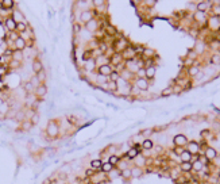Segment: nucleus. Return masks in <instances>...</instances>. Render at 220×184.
<instances>
[{
  "instance_id": "603ef678",
  "label": "nucleus",
  "mask_w": 220,
  "mask_h": 184,
  "mask_svg": "<svg viewBox=\"0 0 220 184\" xmlns=\"http://www.w3.org/2000/svg\"><path fill=\"white\" fill-rule=\"evenodd\" d=\"M3 104H4V100H3V99H1V98H0V107L3 106Z\"/></svg>"
},
{
  "instance_id": "8fccbe9b",
  "label": "nucleus",
  "mask_w": 220,
  "mask_h": 184,
  "mask_svg": "<svg viewBox=\"0 0 220 184\" xmlns=\"http://www.w3.org/2000/svg\"><path fill=\"white\" fill-rule=\"evenodd\" d=\"M73 31H74V33H80V31H81V26H80L79 23H76L74 26H73Z\"/></svg>"
},
{
  "instance_id": "c03bdc74",
  "label": "nucleus",
  "mask_w": 220,
  "mask_h": 184,
  "mask_svg": "<svg viewBox=\"0 0 220 184\" xmlns=\"http://www.w3.org/2000/svg\"><path fill=\"white\" fill-rule=\"evenodd\" d=\"M194 19L199 20V22H200V20H205L204 12H199V11H197V12H196V15H194Z\"/></svg>"
},
{
  "instance_id": "6ab92c4d",
  "label": "nucleus",
  "mask_w": 220,
  "mask_h": 184,
  "mask_svg": "<svg viewBox=\"0 0 220 184\" xmlns=\"http://www.w3.org/2000/svg\"><path fill=\"white\" fill-rule=\"evenodd\" d=\"M12 18L15 19L16 23H19V22H24V16L19 10H14V12H12Z\"/></svg>"
},
{
  "instance_id": "a19ab883",
  "label": "nucleus",
  "mask_w": 220,
  "mask_h": 184,
  "mask_svg": "<svg viewBox=\"0 0 220 184\" xmlns=\"http://www.w3.org/2000/svg\"><path fill=\"white\" fill-rule=\"evenodd\" d=\"M14 49H11V47H7V49H4V51H3V56L4 57H12L14 56Z\"/></svg>"
},
{
  "instance_id": "20e7f679",
  "label": "nucleus",
  "mask_w": 220,
  "mask_h": 184,
  "mask_svg": "<svg viewBox=\"0 0 220 184\" xmlns=\"http://www.w3.org/2000/svg\"><path fill=\"white\" fill-rule=\"evenodd\" d=\"M4 24H6V27H7V30H8V33H11V31H16V22H15V19L12 18V15H10V16H7L6 18V20H4Z\"/></svg>"
},
{
  "instance_id": "423d86ee",
  "label": "nucleus",
  "mask_w": 220,
  "mask_h": 184,
  "mask_svg": "<svg viewBox=\"0 0 220 184\" xmlns=\"http://www.w3.org/2000/svg\"><path fill=\"white\" fill-rule=\"evenodd\" d=\"M186 150H188L189 153H192L193 156H194V154H199V152H200V144L196 142V141L188 142V145H186Z\"/></svg>"
},
{
  "instance_id": "79ce46f5",
  "label": "nucleus",
  "mask_w": 220,
  "mask_h": 184,
  "mask_svg": "<svg viewBox=\"0 0 220 184\" xmlns=\"http://www.w3.org/2000/svg\"><path fill=\"white\" fill-rule=\"evenodd\" d=\"M37 77H38V80L41 81V84H43V81L46 80V72L45 71H42V72H39L38 74H35Z\"/></svg>"
},
{
  "instance_id": "412c9836",
  "label": "nucleus",
  "mask_w": 220,
  "mask_h": 184,
  "mask_svg": "<svg viewBox=\"0 0 220 184\" xmlns=\"http://www.w3.org/2000/svg\"><path fill=\"white\" fill-rule=\"evenodd\" d=\"M180 171L184 173L192 172V162H181L180 164Z\"/></svg>"
},
{
  "instance_id": "7c9ffc66",
  "label": "nucleus",
  "mask_w": 220,
  "mask_h": 184,
  "mask_svg": "<svg viewBox=\"0 0 220 184\" xmlns=\"http://www.w3.org/2000/svg\"><path fill=\"white\" fill-rule=\"evenodd\" d=\"M208 8H209L208 1H203V3H199V6H197V11L199 12H205Z\"/></svg>"
},
{
  "instance_id": "cd10ccee",
  "label": "nucleus",
  "mask_w": 220,
  "mask_h": 184,
  "mask_svg": "<svg viewBox=\"0 0 220 184\" xmlns=\"http://www.w3.org/2000/svg\"><path fill=\"white\" fill-rule=\"evenodd\" d=\"M93 58V50L92 49H87V50L83 53V60L87 62V61H89V60Z\"/></svg>"
},
{
  "instance_id": "49530a36",
  "label": "nucleus",
  "mask_w": 220,
  "mask_h": 184,
  "mask_svg": "<svg viewBox=\"0 0 220 184\" xmlns=\"http://www.w3.org/2000/svg\"><path fill=\"white\" fill-rule=\"evenodd\" d=\"M185 150V148H180V146H176V148H174V152H176V154H178V157L181 156V153L184 152Z\"/></svg>"
},
{
  "instance_id": "c85d7f7f",
  "label": "nucleus",
  "mask_w": 220,
  "mask_h": 184,
  "mask_svg": "<svg viewBox=\"0 0 220 184\" xmlns=\"http://www.w3.org/2000/svg\"><path fill=\"white\" fill-rule=\"evenodd\" d=\"M199 73H200V68L197 67V65H193V67H190L188 69V74L190 77H194V76H197Z\"/></svg>"
},
{
  "instance_id": "4be33fe9",
  "label": "nucleus",
  "mask_w": 220,
  "mask_h": 184,
  "mask_svg": "<svg viewBox=\"0 0 220 184\" xmlns=\"http://www.w3.org/2000/svg\"><path fill=\"white\" fill-rule=\"evenodd\" d=\"M112 171H114V165L110 164L108 161H107V162H103V167H101V169H100V172H103V173H111Z\"/></svg>"
},
{
  "instance_id": "473e14b6",
  "label": "nucleus",
  "mask_w": 220,
  "mask_h": 184,
  "mask_svg": "<svg viewBox=\"0 0 220 184\" xmlns=\"http://www.w3.org/2000/svg\"><path fill=\"white\" fill-rule=\"evenodd\" d=\"M211 64L213 65H220V53H215L211 57Z\"/></svg>"
},
{
  "instance_id": "37998d69",
  "label": "nucleus",
  "mask_w": 220,
  "mask_h": 184,
  "mask_svg": "<svg viewBox=\"0 0 220 184\" xmlns=\"http://www.w3.org/2000/svg\"><path fill=\"white\" fill-rule=\"evenodd\" d=\"M32 127V123L30 121H23L22 122V129L23 130H30Z\"/></svg>"
},
{
  "instance_id": "4468645a",
  "label": "nucleus",
  "mask_w": 220,
  "mask_h": 184,
  "mask_svg": "<svg viewBox=\"0 0 220 184\" xmlns=\"http://www.w3.org/2000/svg\"><path fill=\"white\" fill-rule=\"evenodd\" d=\"M192 153H189L186 149H185L184 152L181 153V156H180V161L181 162H190L192 161Z\"/></svg>"
},
{
  "instance_id": "2eb2a0df",
  "label": "nucleus",
  "mask_w": 220,
  "mask_h": 184,
  "mask_svg": "<svg viewBox=\"0 0 220 184\" xmlns=\"http://www.w3.org/2000/svg\"><path fill=\"white\" fill-rule=\"evenodd\" d=\"M192 171L193 172H203L204 171V164L201 162L200 160H197V161H194V162H192Z\"/></svg>"
},
{
  "instance_id": "72a5a7b5",
  "label": "nucleus",
  "mask_w": 220,
  "mask_h": 184,
  "mask_svg": "<svg viewBox=\"0 0 220 184\" xmlns=\"http://www.w3.org/2000/svg\"><path fill=\"white\" fill-rule=\"evenodd\" d=\"M12 60H16V61H22L23 60V51L20 50H15L14 51V56H12Z\"/></svg>"
},
{
  "instance_id": "5701e85b",
  "label": "nucleus",
  "mask_w": 220,
  "mask_h": 184,
  "mask_svg": "<svg viewBox=\"0 0 220 184\" xmlns=\"http://www.w3.org/2000/svg\"><path fill=\"white\" fill-rule=\"evenodd\" d=\"M154 76H155V67L146 68V78L147 80H153Z\"/></svg>"
},
{
  "instance_id": "a18cd8bd",
  "label": "nucleus",
  "mask_w": 220,
  "mask_h": 184,
  "mask_svg": "<svg viewBox=\"0 0 220 184\" xmlns=\"http://www.w3.org/2000/svg\"><path fill=\"white\" fill-rule=\"evenodd\" d=\"M173 94V87H169V88H165V90L162 91V96H168V95Z\"/></svg>"
},
{
  "instance_id": "6e6552de",
  "label": "nucleus",
  "mask_w": 220,
  "mask_h": 184,
  "mask_svg": "<svg viewBox=\"0 0 220 184\" xmlns=\"http://www.w3.org/2000/svg\"><path fill=\"white\" fill-rule=\"evenodd\" d=\"M85 27H87V30L88 31H90V33H96L100 28V24H99V22L96 19H92V20H89L87 24H85Z\"/></svg>"
},
{
  "instance_id": "bb28decb",
  "label": "nucleus",
  "mask_w": 220,
  "mask_h": 184,
  "mask_svg": "<svg viewBox=\"0 0 220 184\" xmlns=\"http://www.w3.org/2000/svg\"><path fill=\"white\" fill-rule=\"evenodd\" d=\"M47 133L50 134V135H57V133H58V126L54 125V123H50V125L47 126Z\"/></svg>"
},
{
  "instance_id": "58836bf2",
  "label": "nucleus",
  "mask_w": 220,
  "mask_h": 184,
  "mask_svg": "<svg viewBox=\"0 0 220 184\" xmlns=\"http://www.w3.org/2000/svg\"><path fill=\"white\" fill-rule=\"evenodd\" d=\"M30 83H31L32 85H34V88H37V87H39V85H41V81L38 80V77H37L35 74H34V76H32V77L30 78Z\"/></svg>"
},
{
  "instance_id": "864d4df0",
  "label": "nucleus",
  "mask_w": 220,
  "mask_h": 184,
  "mask_svg": "<svg viewBox=\"0 0 220 184\" xmlns=\"http://www.w3.org/2000/svg\"><path fill=\"white\" fill-rule=\"evenodd\" d=\"M50 183H51V181H50V180H46V181H45V183H43V184H50Z\"/></svg>"
},
{
  "instance_id": "3c124183",
  "label": "nucleus",
  "mask_w": 220,
  "mask_h": 184,
  "mask_svg": "<svg viewBox=\"0 0 220 184\" xmlns=\"http://www.w3.org/2000/svg\"><path fill=\"white\" fill-rule=\"evenodd\" d=\"M93 4H96V7H100V6H103V4H104V1H100V0H94Z\"/></svg>"
},
{
  "instance_id": "b1692460",
  "label": "nucleus",
  "mask_w": 220,
  "mask_h": 184,
  "mask_svg": "<svg viewBox=\"0 0 220 184\" xmlns=\"http://www.w3.org/2000/svg\"><path fill=\"white\" fill-rule=\"evenodd\" d=\"M120 161H122V157L116 156V154H111V156L108 157V162H110V164H112L114 167H115V165H118Z\"/></svg>"
},
{
  "instance_id": "f8f14e48",
  "label": "nucleus",
  "mask_w": 220,
  "mask_h": 184,
  "mask_svg": "<svg viewBox=\"0 0 220 184\" xmlns=\"http://www.w3.org/2000/svg\"><path fill=\"white\" fill-rule=\"evenodd\" d=\"M32 72L35 74H38L39 72H42L43 71V65H42V62H41V60H38V58H35L34 61H32Z\"/></svg>"
},
{
  "instance_id": "f704fd0d",
  "label": "nucleus",
  "mask_w": 220,
  "mask_h": 184,
  "mask_svg": "<svg viewBox=\"0 0 220 184\" xmlns=\"http://www.w3.org/2000/svg\"><path fill=\"white\" fill-rule=\"evenodd\" d=\"M120 176L124 177V179H130V177H132L131 176V169H128V168L122 169V171H120Z\"/></svg>"
},
{
  "instance_id": "9b49d317",
  "label": "nucleus",
  "mask_w": 220,
  "mask_h": 184,
  "mask_svg": "<svg viewBox=\"0 0 220 184\" xmlns=\"http://www.w3.org/2000/svg\"><path fill=\"white\" fill-rule=\"evenodd\" d=\"M34 94H35L37 98H43L45 95L47 94V87L45 85V84H41L39 87H37V88H35Z\"/></svg>"
},
{
  "instance_id": "e433bc0d",
  "label": "nucleus",
  "mask_w": 220,
  "mask_h": 184,
  "mask_svg": "<svg viewBox=\"0 0 220 184\" xmlns=\"http://www.w3.org/2000/svg\"><path fill=\"white\" fill-rule=\"evenodd\" d=\"M30 122L32 123V126L37 125V123L39 122V114H38V112H34V114H32L31 118H30Z\"/></svg>"
},
{
  "instance_id": "393cba45",
  "label": "nucleus",
  "mask_w": 220,
  "mask_h": 184,
  "mask_svg": "<svg viewBox=\"0 0 220 184\" xmlns=\"http://www.w3.org/2000/svg\"><path fill=\"white\" fill-rule=\"evenodd\" d=\"M143 175V169L139 168V167H134L131 168V176L132 177H141Z\"/></svg>"
},
{
  "instance_id": "f03ea898",
  "label": "nucleus",
  "mask_w": 220,
  "mask_h": 184,
  "mask_svg": "<svg viewBox=\"0 0 220 184\" xmlns=\"http://www.w3.org/2000/svg\"><path fill=\"white\" fill-rule=\"evenodd\" d=\"M188 138H186V135H184V134H177V135H174L173 138V144L174 146H180V148H185V146L188 145Z\"/></svg>"
},
{
  "instance_id": "1a4fd4ad",
  "label": "nucleus",
  "mask_w": 220,
  "mask_h": 184,
  "mask_svg": "<svg viewBox=\"0 0 220 184\" xmlns=\"http://www.w3.org/2000/svg\"><path fill=\"white\" fill-rule=\"evenodd\" d=\"M110 60H111V64L115 65V68L118 67V65H120V64L124 62V58H123V56L120 54V53H114Z\"/></svg>"
},
{
  "instance_id": "aec40b11",
  "label": "nucleus",
  "mask_w": 220,
  "mask_h": 184,
  "mask_svg": "<svg viewBox=\"0 0 220 184\" xmlns=\"http://www.w3.org/2000/svg\"><path fill=\"white\" fill-rule=\"evenodd\" d=\"M28 30V26H27V23L26 22H19V23L16 24V31L19 33L20 35L23 34V33H26Z\"/></svg>"
},
{
  "instance_id": "5fc2aeb1",
  "label": "nucleus",
  "mask_w": 220,
  "mask_h": 184,
  "mask_svg": "<svg viewBox=\"0 0 220 184\" xmlns=\"http://www.w3.org/2000/svg\"><path fill=\"white\" fill-rule=\"evenodd\" d=\"M217 179H219V183H220V171H219V173H217Z\"/></svg>"
},
{
  "instance_id": "dca6fc26",
  "label": "nucleus",
  "mask_w": 220,
  "mask_h": 184,
  "mask_svg": "<svg viewBox=\"0 0 220 184\" xmlns=\"http://www.w3.org/2000/svg\"><path fill=\"white\" fill-rule=\"evenodd\" d=\"M93 19V12L92 11H84L83 14H81V20H83L84 23L87 24L89 20Z\"/></svg>"
},
{
  "instance_id": "4c0bfd02",
  "label": "nucleus",
  "mask_w": 220,
  "mask_h": 184,
  "mask_svg": "<svg viewBox=\"0 0 220 184\" xmlns=\"http://www.w3.org/2000/svg\"><path fill=\"white\" fill-rule=\"evenodd\" d=\"M23 87H24V90L27 91L28 94H30V92H32V91H35V88H34V85H32V84H31V83H30V81L24 83V84H23Z\"/></svg>"
},
{
  "instance_id": "c9c22d12",
  "label": "nucleus",
  "mask_w": 220,
  "mask_h": 184,
  "mask_svg": "<svg viewBox=\"0 0 220 184\" xmlns=\"http://www.w3.org/2000/svg\"><path fill=\"white\" fill-rule=\"evenodd\" d=\"M19 37H20V34H19L18 31H11V33H8V38L11 39L12 42H15V41H16L18 38H19Z\"/></svg>"
},
{
  "instance_id": "ddd939ff",
  "label": "nucleus",
  "mask_w": 220,
  "mask_h": 184,
  "mask_svg": "<svg viewBox=\"0 0 220 184\" xmlns=\"http://www.w3.org/2000/svg\"><path fill=\"white\" fill-rule=\"evenodd\" d=\"M139 156V152H138L137 149L134 148H130L128 150H127V153H126V156H124V158H127V160H135L137 157Z\"/></svg>"
},
{
  "instance_id": "09e8293b",
  "label": "nucleus",
  "mask_w": 220,
  "mask_h": 184,
  "mask_svg": "<svg viewBox=\"0 0 220 184\" xmlns=\"http://www.w3.org/2000/svg\"><path fill=\"white\" fill-rule=\"evenodd\" d=\"M10 65H11V67H14V68H18L20 65V62H19V61H16V60H11Z\"/></svg>"
},
{
  "instance_id": "f3484780",
  "label": "nucleus",
  "mask_w": 220,
  "mask_h": 184,
  "mask_svg": "<svg viewBox=\"0 0 220 184\" xmlns=\"http://www.w3.org/2000/svg\"><path fill=\"white\" fill-rule=\"evenodd\" d=\"M0 8H3V10H12L14 6H15V1H12V0H3V1H0Z\"/></svg>"
},
{
  "instance_id": "a211bd4d",
  "label": "nucleus",
  "mask_w": 220,
  "mask_h": 184,
  "mask_svg": "<svg viewBox=\"0 0 220 184\" xmlns=\"http://www.w3.org/2000/svg\"><path fill=\"white\" fill-rule=\"evenodd\" d=\"M103 167V161L100 158H96V160H92L90 161V168H93L96 172H99Z\"/></svg>"
},
{
  "instance_id": "de8ad7c7",
  "label": "nucleus",
  "mask_w": 220,
  "mask_h": 184,
  "mask_svg": "<svg viewBox=\"0 0 220 184\" xmlns=\"http://www.w3.org/2000/svg\"><path fill=\"white\" fill-rule=\"evenodd\" d=\"M209 134H211V131H209V130H203V131H201V138L209 137Z\"/></svg>"
},
{
  "instance_id": "0eeeda50",
  "label": "nucleus",
  "mask_w": 220,
  "mask_h": 184,
  "mask_svg": "<svg viewBox=\"0 0 220 184\" xmlns=\"http://www.w3.org/2000/svg\"><path fill=\"white\" fill-rule=\"evenodd\" d=\"M14 46H15V50L23 51L24 49L27 47V41H26V38H23V37H19V38L14 42Z\"/></svg>"
},
{
  "instance_id": "9d476101",
  "label": "nucleus",
  "mask_w": 220,
  "mask_h": 184,
  "mask_svg": "<svg viewBox=\"0 0 220 184\" xmlns=\"http://www.w3.org/2000/svg\"><path fill=\"white\" fill-rule=\"evenodd\" d=\"M135 85L141 91L149 90V81H147V78H137V80H135Z\"/></svg>"
},
{
  "instance_id": "ea45409f",
  "label": "nucleus",
  "mask_w": 220,
  "mask_h": 184,
  "mask_svg": "<svg viewBox=\"0 0 220 184\" xmlns=\"http://www.w3.org/2000/svg\"><path fill=\"white\" fill-rule=\"evenodd\" d=\"M94 175H96V171H94L93 168H87L85 169V176L89 179V177H93Z\"/></svg>"
},
{
  "instance_id": "c756f323",
  "label": "nucleus",
  "mask_w": 220,
  "mask_h": 184,
  "mask_svg": "<svg viewBox=\"0 0 220 184\" xmlns=\"http://www.w3.org/2000/svg\"><path fill=\"white\" fill-rule=\"evenodd\" d=\"M119 80H120V73L118 71H114L110 74V77H108V81H112V83H118Z\"/></svg>"
},
{
  "instance_id": "39448f33",
  "label": "nucleus",
  "mask_w": 220,
  "mask_h": 184,
  "mask_svg": "<svg viewBox=\"0 0 220 184\" xmlns=\"http://www.w3.org/2000/svg\"><path fill=\"white\" fill-rule=\"evenodd\" d=\"M204 156L208 158L209 161H213L217 158V152L216 149L212 148V146H207V149L204 150Z\"/></svg>"
},
{
  "instance_id": "7ed1b4c3",
  "label": "nucleus",
  "mask_w": 220,
  "mask_h": 184,
  "mask_svg": "<svg viewBox=\"0 0 220 184\" xmlns=\"http://www.w3.org/2000/svg\"><path fill=\"white\" fill-rule=\"evenodd\" d=\"M115 69H112L110 64H104V65H99L97 68V74L100 76H104V77H110V74L114 72Z\"/></svg>"
},
{
  "instance_id": "2f4dec72",
  "label": "nucleus",
  "mask_w": 220,
  "mask_h": 184,
  "mask_svg": "<svg viewBox=\"0 0 220 184\" xmlns=\"http://www.w3.org/2000/svg\"><path fill=\"white\" fill-rule=\"evenodd\" d=\"M94 65H96V61H94V58L87 61V62H85V71H93Z\"/></svg>"
},
{
  "instance_id": "f257e3e1",
  "label": "nucleus",
  "mask_w": 220,
  "mask_h": 184,
  "mask_svg": "<svg viewBox=\"0 0 220 184\" xmlns=\"http://www.w3.org/2000/svg\"><path fill=\"white\" fill-rule=\"evenodd\" d=\"M112 47H114L115 53H120L122 54L123 51L128 47V42L126 41V38H116L112 42Z\"/></svg>"
},
{
  "instance_id": "a878e982",
  "label": "nucleus",
  "mask_w": 220,
  "mask_h": 184,
  "mask_svg": "<svg viewBox=\"0 0 220 184\" xmlns=\"http://www.w3.org/2000/svg\"><path fill=\"white\" fill-rule=\"evenodd\" d=\"M142 148H143V150H151V149L154 148V144L151 140H145V141L142 142Z\"/></svg>"
}]
</instances>
